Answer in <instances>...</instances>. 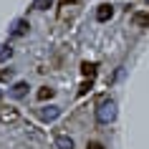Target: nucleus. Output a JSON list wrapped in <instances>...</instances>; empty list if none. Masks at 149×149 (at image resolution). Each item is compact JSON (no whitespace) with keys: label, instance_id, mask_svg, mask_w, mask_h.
<instances>
[{"label":"nucleus","instance_id":"f257e3e1","mask_svg":"<svg viewBox=\"0 0 149 149\" xmlns=\"http://www.w3.org/2000/svg\"><path fill=\"white\" fill-rule=\"evenodd\" d=\"M114 119H116V101L114 99L99 101V106H96V121L99 124H111Z\"/></svg>","mask_w":149,"mask_h":149},{"label":"nucleus","instance_id":"f03ea898","mask_svg":"<svg viewBox=\"0 0 149 149\" xmlns=\"http://www.w3.org/2000/svg\"><path fill=\"white\" fill-rule=\"evenodd\" d=\"M40 121H46V124H51V121H56V119L61 116V106H43V109L38 111Z\"/></svg>","mask_w":149,"mask_h":149},{"label":"nucleus","instance_id":"7ed1b4c3","mask_svg":"<svg viewBox=\"0 0 149 149\" xmlns=\"http://www.w3.org/2000/svg\"><path fill=\"white\" fill-rule=\"evenodd\" d=\"M28 28H31V23H28L25 18H18L15 23H13V28H10V36H13V38H23L25 33H28Z\"/></svg>","mask_w":149,"mask_h":149},{"label":"nucleus","instance_id":"20e7f679","mask_svg":"<svg viewBox=\"0 0 149 149\" xmlns=\"http://www.w3.org/2000/svg\"><path fill=\"white\" fill-rule=\"evenodd\" d=\"M111 15H114V5H111V3H104V5L96 8V20H99V23L111 20Z\"/></svg>","mask_w":149,"mask_h":149},{"label":"nucleus","instance_id":"39448f33","mask_svg":"<svg viewBox=\"0 0 149 149\" xmlns=\"http://www.w3.org/2000/svg\"><path fill=\"white\" fill-rule=\"evenodd\" d=\"M56 147L58 149H73L76 144H73V139L68 134H56Z\"/></svg>","mask_w":149,"mask_h":149},{"label":"nucleus","instance_id":"423d86ee","mask_svg":"<svg viewBox=\"0 0 149 149\" xmlns=\"http://www.w3.org/2000/svg\"><path fill=\"white\" fill-rule=\"evenodd\" d=\"M25 94H28V84H25V81H18L15 86L10 88V96H13V99H23Z\"/></svg>","mask_w":149,"mask_h":149},{"label":"nucleus","instance_id":"0eeeda50","mask_svg":"<svg viewBox=\"0 0 149 149\" xmlns=\"http://www.w3.org/2000/svg\"><path fill=\"white\" fill-rule=\"evenodd\" d=\"M0 119H3L5 124H13V121H18V111H13V109H5V111H0Z\"/></svg>","mask_w":149,"mask_h":149},{"label":"nucleus","instance_id":"6e6552de","mask_svg":"<svg viewBox=\"0 0 149 149\" xmlns=\"http://www.w3.org/2000/svg\"><path fill=\"white\" fill-rule=\"evenodd\" d=\"M134 23L141 28H149V13H134Z\"/></svg>","mask_w":149,"mask_h":149},{"label":"nucleus","instance_id":"1a4fd4ad","mask_svg":"<svg viewBox=\"0 0 149 149\" xmlns=\"http://www.w3.org/2000/svg\"><path fill=\"white\" fill-rule=\"evenodd\" d=\"M53 5V0H33V10H48Z\"/></svg>","mask_w":149,"mask_h":149},{"label":"nucleus","instance_id":"9d476101","mask_svg":"<svg viewBox=\"0 0 149 149\" xmlns=\"http://www.w3.org/2000/svg\"><path fill=\"white\" fill-rule=\"evenodd\" d=\"M53 94H56L53 88L43 86V88H40V91H38V99H40V101H46V99H53Z\"/></svg>","mask_w":149,"mask_h":149},{"label":"nucleus","instance_id":"9b49d317","mask_svg":"<svg viewBox=\"0 0 149 149\" xmlns=\"http://www.w3.org/2000/svg\"><path fill=\"white\" fill-rule=\"evenodd\" d=\"M10 56H13V48H10V46H3V48H0V63H5Z\"/></svg>","mask_w":149,"mask_h":149},{"label":"nucleus","instance_id":"f8f14e48","mask_svg":"<svg viewBox=\"0 0 149 149\" xmlns=\"http://www.w3.org/2000/svg\"><path fill=\"white\" fill-rule=\"evenodd\" d=\"M84 73H86V76H94V66H88V63H84Z\"/></svg>","mask_w":149,"mask_h":149},{"label":"nucleus","instance_id":"ddd939ff","mask_svg":"<svg viewBox=\"0 0 149 149\" xmlns=\"http://www.w3.org/2000/svg\"><path fill=\"white\" fill-rule=\"evenodd\" d=\"M86 149H104V147H101V144H99V141H91V144H88Z\"/></svg>","mask_w":149,"mask_h":149},{"label":"nucleus","instance_id":"4468645a","mask_svg":"<svg viewBox=\"0 0 149 149\" xmlns=\"http://www.w3.org/2000/svg\"><path fill=\"white\" fill-rule=\"evenodd\" d=\"M0 99H3V91H0Z\"/></svg>","mask_w":149,"mask_h":149},{"label":"nucleus","instance_id":"2eb2a0df","mask_svg":"<svg viewBox=\"0 0 149 149\" xmlns=\"http://www.w3.org/2000/svg\"><path fill=\"white\" fill-rule=\"evenodd\" d=\"M147 3H149V0H147Z\"/></svg>","mask_w":149,"mask_h":149}]
</instances>
